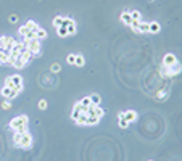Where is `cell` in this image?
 Instances as JSON below:
<instances>
[{"instance_id":"e575fe53","label":"cell","mask_w":182,"mask_h":161,"mask_svg":"<svg viewBox=\"0 0 182 161\" xmlns=\"http://www.w3.org/2000/svg\"><path fill=\"white\" fill-rule=\"evenodd\" d=\"M21 135H23V134H20V132H15V135H13V142H15V145H18V143H20V140H21Z\"/></svg>"},{"instance_id":"603a6c76","label":"cell","mask_w":182,"mask_h":161,"mask_svg":"<svg viewBox=\"0 0 182 161\" xmlns=\"http://www.w3.org/2000/svg\"><path fill=\"white\" fill-rule=\"evenodd\" d=\"M26 66V63L21 58H16V61H15V64H13V68H18V69H23Z\"/></svg>"},{"instance_id":"4316f807","label":"cell","mask_w":182,"mask_h":161,"mask_svg":"<svg viewBox=\"0 0 182 161\" xmlns=\"http://www.w3.org/2000/svg\"><path fill=\"white\" fill-rule=\"evenodd\" d=\"M23 39H28V40H34V39H37V32H34V31H29L28 34H26Z\"/></svg>"},{"instance_id":"8992f818","label":"cell","mask_w":182,"mask_h":161,"mask_svg":"<svg viewBox=\"0 0 182 161\" xmlns=\"http://www.w3.org/2000/svg\"><path fill=\"white\" fill-rule=\"evenodd\" d=\"M181 72V66H179V63L173 64V66H169V68H166V76L168 77H173L176 76V74H179Z\"/></svg>"},{"instance_id":"ba28073f","label":"cell","mask_w":182,"mask_h":161,"mask_svg":"<svg viewBox=\"0 0 182 161\" xmlns=\"http://www.w3.org/2000/svg\"><path fill=\"white\" fill-rule=\"evenodd\" d=\"M160 31H161V26H160V23H156V21H153V23H148V32H152V34H158Z\"/></svg>"},{"instance_id":"ac0fdd59","label":"cell","mask_w":182,"mask_h":161,"mask_svg":"<svg viewBox=\"0 0 182 161\" xmlns=\"http://www.w3.org/2000/svg\"><path fill=\"white\" fill-rule=\"evenodd\" d=\"M84 63H85V60H84V56L82 55H76V66L77 68H82V66H84Z\"/></svg>"},{"instance_id":"5bb4252c","label":"cell","mask_w":182,"mask_h":161,"mask_svg":"<svg viewBox=\"0 0 182 161\" xmlns=\"http://www.w3.org/2000/svg\"><path fill=\"white\" fill-rule=\"evenodd\" d=\"M31 58H32V53L29 52V50H24V52L21 53V60L24 61V63H26V64H28V63H29V61H31Z\"/></svg>"},{"instance_id":"f35d334b","label":"cell","mask_w":182,"mask_h":161,"mask_svg":"<svg viewBox=\"0 0 182 161\" xmlns=\"http://www.w3.org/2000/svg\"><path fill=\"white\" fill-rule=\"evenodd\" d=\"M2 108H3V110H10V108H12V103H10L8 100L3 101V103H2Z\"/></svg>"},{"instance_id":"d6a6232c","label":"cell","mask_w":182,"mask_h":161,"mask_svg":"<svg viewBox=\"0 0 182 161\" xmlns=\"http://www.w3.org/2000/svg\"><path fill=\"white\" fill-rule=\"evenodd\" d=\"M139 26H140V21H132L131 23V28H132L134 32H139Z\"/></svg>"},{"instance_id":"e0dca14e","label":"cell","mask_w":182,"mask_h":161,"mask_svg":"<svg viewBox=\"0 0 182 161\" xmlns=\"http://www.w3.org/2000/svg\"><path fill=\"white\" fill-rule=\"evenodd\" d=\"M37 39H39V40L47 39V31H45V29H42V28H39V29H37Z\"/></svg>"},{"instance_id":"60d3db41","label":"cell","mask_w":182,"mask_h":161,"mask_svg":"<svg viewBox=\"0 0 182 161\" xmlns=\"http://www.w3.org/2000/svg\"><path fill=\"white\" fill-rule=\"evenodd\" d=\"M16 21H18V16H15V15L10 16V23H16Z\"/></svg>"},{"instance_id":"5b68a950","label":"cell","mask_w":182,"mask_h":161,"mask_svg":"<svg viewBox=\"0 0 182 161\" xmlns=\"http://www.w3.org/2000/svg\"><path fill=\"white\" fill-rule=\"evenodd\" d=\"M177 63V58H176V55H173V53H168V55H164V58H163V66L164 68H169V66H173V64Z\"/></svg>"},{"instance_id":"1f68e13d","label":"cell","mask_w":182,"mask_h":161,"mask_svg":"<svg viewBox=\"0 0 182 161\" xmlns=\"http://www.w3.org/2000/svg\"><path fill=\"white\" fill-rule=\"evenodd\" d=\"M81 105H82V106H90V105H92V101H90V97H84V98L81 100Z\"/></svg>"},{"instance_id":"ab89813d","label":"cell","mask_w":182,"mask_h":161,"mask_svg":"<svg viewBox=\"0 0 182 161\" xmlns=\"http://www.w3.org/2000/svg\"><path fill=\"white\" fill-rule=\"evenodd\" d=\"M39 108H41V110L47 108V100H41V101H39Z\"/></svg>"},{"instance_id":"277c9868","label":"cell","mask_w":182,"mask_h":161,"mask_svg":"<svg viewBox=\"0 0 182 161\" xmlns=\"http://www.w3.org/2000/svg\"><path fill=\"white\" fill-rule=\"evenodd\" d=\"M2 42H3V50H7V52H10L13 48V45L16 44V40L13 39L12 36H3L2 37Z\"/></svg>"},{"instance_id":"b9f144b4","label":"cell","mask_w":182,"mask_h":161,"mask_svg":"<svg viewBox=\"0 0 182 161\" xmlns=\"http://www.w3.org/2000/svg\"><path fill=\"white\" fill-rule=\"evenodd\" d=\"M0 48H3V42H2V37H0Z\"/></svg>"},{"instance_id":"7c38bea8","label":"cell","mask_w":182,"mask_h":161,"mask_svg":"<svg viewBox=\"0 0 182 161\" xmlns=\"http://www.w3.org/2000/svg\"><path fill=\"white\" fill-rule=\"evenodd\" d=\"M8 58H10V52H7V50H3V48H0V64L8 63Z\"/></svg>"},{"instance_id":"836d02e7","label":"cell","mask_w":182,"mask_h":161,"mask_svg":"<svg viewBox=\"0 0 182 161\" xmlns=\"http://www.w3.org/2000/svg\"><path fill=\"white\" fill-rule=\"evenodd\" d=\"M66 61H68L69 64H74V63H76V53H71V55H68Z\"/></svg>"},{"instance_id":"8d00e7d4","label":"cell","mask_w":182,"mask_h":161,"mask_svg":"<svg viewBox=\"0 0 182 161\" xmlns=\"http://www.w3.org/2000/svg\"><path fill=\"white\" fill-rule=\"evenodd\" d=\"M50 69H52L53 72H58V71L61 69V66H60L58 63H55V64H52V68H50Z\"/></svg>"},{"instance_id":"4dcf8cb0","label":"cell","mask_w":182,"mask_h":161,"mask_svg":"<svg viewBox=\"0 0 182 161\" xmlns=\"http://www.w3.org/2000/svg\"><path fill=\"white\" fill-rule=\"evenodd\" d=\"M129 126V121L126 119V118H119V127H122V129H126Z\"/></svg>"},{"instance_id":"74e56055","label":"cell","mask_w":182,"mask_h":161,"mask_svg":"<svg viewBox=\"0 0 182 161\" xmlns=\"http://www.w3.org/2000/svg\"><path fill=\"white\" fill-rule=\"evenodd\" d=\"M166 93H168V92H166V90H160V92H158V95H156V98H160V100H163V98H164V97H166Z\"/></svg>"},{"instance_id":"484cf974","label":"cell","mask_w":182,"mask_h":161,"mask_svg":"<svg viewBox=\"0 0 182 161\" xmlns=\"http://www.w3.org/2000/svg\"><path fill=\"white\" fill-rule=\"evenodd\" d=\"M5 85H7V87H10L12 90H15V87H16V85L13 84V79H12V76H8L7 79H5Z\"/></svg>"},{"instance_id":"7a4b0ae2","label":"cell","mask_w":182,"mask_h":161,"mask_svg":"<svg viewBox=\"0 0 182 161\" xmlns=\"http://www.w3.org/2000/svg\"><path fill=\"white\" fill-rule=\"evenodd\" d=\"M16 147H20V148H31V147H32V135H31L29 132L23 134L20 143H18Z\"/></svg>"},{"instance_id":"f1b7e54d","label":"cell","mask_w":182,"mask_h":161,"mask_svg":"<svg viewBox=\"0 0 182 161\" xmlns=\"http://www.w3.org/2000/svg\"><path fill=\"white\" fill-rule=\"evenodd\" d=\"M15 132H20V134L29 132V131H28V124H23V126H20V127H16V129H15Z\"/></svg>"},{"instance_id":"3957f363","label":"cell","mask_w":182,"mask_h":161,"mask_svg":"<svg viewBox=\"0 0 182 161\" xmlns=\"http://www.w3.org/2000/svg\"><path fill=\"white\" fill-rule=\"evenodd\" d=\"M28 116H24V114H21V116H16V118H13L12 121H10V127L15 131L16 127H20V126H23V124H28Z\"/></svg>"},{"instance_id":"83f0119b","label":"cell","mask_w":182,"mask_h":161,"mask_svg":"<svg viewBox=\"0 0 182 161\" xmlns=\"http://www.w3.org/2000/svg\"><path fill=\"white\" fill-rule=\"evenodd\" d=\"M90 101H92V105H98V103H100V95L92 93V95H90Z\"/></svg>"},{"instance_id":"4fadbf2b","label":"cell","mask_w":182,"mask_h":161,"mask_svg":"<svg viewBox=\"0 0 182 161\" xmlns=\"http://www.w3.org/2000/svg\"><path fill=\"white\" fill-rule=\"evenodd\" d=\"M126 119L129 121V122H134V121H137V113L134 111V110H129V111H126Z\"/></svg>"},{"instance_id":"30bf717a","label":"cell","mask_w":182,"mask_h":161,"mask_svg":"<svg viewBox=\"0 0 182 161\" xmlns=\"http://www.w3.org/2000/svg\"><path fill=\"white\" fill-rule=\"evenodd\" d=\"M92 110H93V116L100 118V119L105 116V111H103V108H100L98 105H92Z\"/></svg>"},{"instance_id":"52a82bcc","label":"cell","mask_w":182,"mask_h":161,"mask_svg":"<svg viewBox=\"0 0 182 161\" xmlns=\"http://www.w3.org/2000/svg\"><path fill=\"white\" fill-rule=\"evenodd\" d=\"M66 29H68V36H73V34H76V23H74V20H71V18H68V26H66Z\"/></svg>"},{"instance_id":"ffe728a7","label":"cell","mask_w":182,"mask_h":161,"mask_svg":"<svg viewBox=\"0 0 182 161\" xmlns=\"http://www.w3.org/2000/svg\"><path fill=\"white\" fill-rule=\"evenodd\" d=\"M63 20H65V16H57V18L53 20V26L58 29L60 26H63Z\"/></svg>"},{"instance_id":"9a60e30c","label":"cell","mask_w":182,"mask_h":161,"mask_svg":"<svg viewBox=\"0 0 182 161\" xmlns=\"http://www.w3.org/2000/svg\"><path fill=\"white\" fill-rule=\"evenodd\" d=\"M98 122H100V118L89 116V118H87V121H85V126H93V124H98Z\"/></svg>"},{"instance_id":"d4e9b609","label":"cell","mask_w":182,"mask_h":161,"mask_svg":"<svg viewBox=\"0 0 182 161\" xmlns=\"http://www.w3.org/2000/svg\"><path fill=\"white\" fill-rule=\"evenodd\" d=\"M12 79H13V84H15V85H23V77H21V76L15 74V76H12Z\"/></svg>"},{"instance_id":"6da1fadb","label":"cell","mask_w":182,"mask_h":161,"mask_svg":"<svg viewBox=\"0 0 182 161\" xmlns=\"http://www.w3.org/2000/svg\"><path fill=\"white\" fill-rule=\"evenodd\" d=\"M23 44H24L26 50H29V52L32 53V56H39L41 55V40L39 39H34V40L24 39L23 40Z\"/></svg>"},{"instance_id":"44dd1931","label":"cell","mask_w":182,"mask_h":161,"mask_svg":"<svg viewBox=\"0 0 182 161\" xmlns=\"http://www.w3.org/2000/svg\"><path fill=\"white\" fill-rule=\"evenodd\" d=\"M148 32V23H142L140 21V26H139V34H145Z\"/></svg>"},{"instance_id":"7402d4cb","label":"cell","mask_w":182,"mask_h":161,"mask_svg":"<svg viewBox=\"0 0 182 161\" xmlns=\"http://www.w3.org/2000/svg\"><path fill=\"white\" fill-rule=\"evenodd\" d=\"M131 18H132V21H140L142 20V15H140V12L134 10V12H131Z\"/></svg>"},{"instance_id":"9c48e42d","label":"cell","mask_w":182,"mask_h":161,"mask_svg":"<svg viewBox=\"0 0 182 161\" xmlns=\"http://www.w3.org/2000/svg\"><path fill=\"white\" fill-rule=\"evenodd\" d=\"M2 95H3L5 98H15V97H16V93L13 92L10 87H7V85H5V87L2 89Z\"/></svg>"},{"instance_id":"2e32d148","label":"cell","mask_w":182,"mask_h":161,"mask_svg":"<svg viewBox=\"0 0 182 161\" xmlns=\"http://www.w3.org/2000/svg\"><path fill=\"white\" fill-rule=\"evenodd\" d=\"M26 28H28L29 31H34V32H37L39 26H37V23H36V21H28V23H26Z\"/></svg>"},{"instance_id":"8fae6325","label":"cell","mask_w":182,"mask_h":161,"mask_svg":"<svg viewBox=\"0 0 182 161\" xmlns=\"http://www.w3.org/2000/svg\"><path fill=\"white\" fill-rule=\"evenodd\" d=\"M121 21L124 24H127V26H131V23H132V18H131V12H122V15H121Z\"/></svg>"},{"instance_id":"f546056e","label":"cell","mask_w":182,"mask_h":161,"mask_svg":"<svg viewBox=\"0 0 182 161\" xmlns=\"http://www.w3.org/2000/svg\"><path fill=\"white\" fill-rule=\"evenodd\" d=\"M18 32H20V36H21V37H24L26 34H28V32H29V29L26 28V24H23V26H21V28L18 29Z\"/></svg>"},{"instance_id":"d590c367","label":"cell","mask_w":182,"mask_h":161,"mask_svg":"<svg viewBox=\"0 0 182 161\" xmlns=\"http://www.w3.org/2000/svg\"><path fill=\"white\" fill-rule=\"evenodd\" d=\"M79 116H81V113L77 111V110H73V114H71V118H73L74 121H77V119H79Z\"/></svg>"},{"instance_id":"cb8c5ba5","label":"cell","mask_w":182,"mask_h":161,"mask_svg":"<svg viewBox=\"0 0 182 161\" xmlns=\"http://www.w3.org/2000/svg\"><path fill=\"white\" fill-rule=\"evenodd\" d=\"M57 32H58V36L60 37H66L68 36V29H66V26H60Z\"/></svg>"},{"instance_id":"d6986e66","label":"cell","mask_w":182,"mask_h":161,"mask_svg":"<svg viewBox=\"0 0 182 161\" xmlns=\"http://www.w3.org/2000/svg\"><path fill=\"white\" fill-rule=\"evenodd\" d=\"M87 118H89V116H87V113H81V116H79V119H77L76 122L79 126H85V121H87Z\"/></svg>"}]
</instances>
